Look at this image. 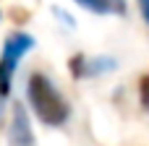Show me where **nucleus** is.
<instances>
[{"label":"nucleus","mask_w":149,"mask_h":146,"mask_svg":"<svg viewBox=\"0 0 149 146\" xmlns=\"http://www.w3.org/2000/svg\"><path fill=\"white\" fill-rule=\"evenodd\" d=\"M29 102L34 104L37 115L47 123V125H63L68 120V102L63 99V94L52 86L50 78L34 73L29 78Z\"/></svg>","instance_id":"nucleus-1"},{"label":"nucleus","mask_w":149,"mask_h":146,"mask_svg":"<svg viewBox=\"0 0 149 146\" xmlns=\"http://www.w3.org/2000/svg\"><path fill=\"white\" fill-rule=\"evenodd\" d=\"M31 37L29 34H13L5 44H3V65H8V68H16V60L26 52V50H31Z\"/></svg>","instance_id":"nucleus-2"},{"label":"nucleus","mask_w":149,"mask_h":146,"mask_svg":"<svg viewBox=\"0 0 149 146\" xmlns=\"http://www.w3.org/2000/svg\"><path fill=\"white\" fill-rule=\"evenodd\" d=\"M10 141L16 146H34L31 138V128H29V120H26V112L21 104L13 107V128H10Z\"/></svg>","instance_id":"nucleus-3"},{"label":"nucleus","mask_w":149,"mask_h":146,"mask_svg":"<svg viewBox=\"0 0 149 146\" xmlns=\"http://www.w3.org/2000/svg\"><path fill=\"white\" fill-rule=\"evenodd\" d=\"M79 5H84L86 10L94 13H123L126 10V0H76Z\"/></svg>","instance_id":"nucleus-4"},{"label":"nucleus","mask_w":149,"mask_h":146,"mask_svg":"<svg viewBox=\"0 0 149 146\" xmlns=\"http://www.w3.org/2000/svg\"><path fill=\"white\" fill-rule=\"evenodd\" d=\"M141 10H144V18L149 21V0H141Z\"/></svg>","instance_id":"nucleus-5"},{"label":"nucleus","mask_w":149,"mask_h":146,"mask_svg":"<svg viewBox=\"0 0 149 146\" xmlns=\"http://www.w3.org/2000/svg\"><path fill=\"white\" fill-rule=\"evenodd\" d=\"M144 102H147V107H149V81L144 84Z\"/></svg>","instance_id":"nucleus-6"},{"label":"nucleus","mask_w":149,"mask_h":146,"mask_svg":"<svg viewBox=\"0 0 149 146\" xmlns=\"http://www.w3.org/2000/svg\"><path fill=\"white\" fill-rule=\"evenodd\" d=\"M0 115H3V99H0Z\"/></svg>","instance_id":"nucleus-7"}]
</instances>
